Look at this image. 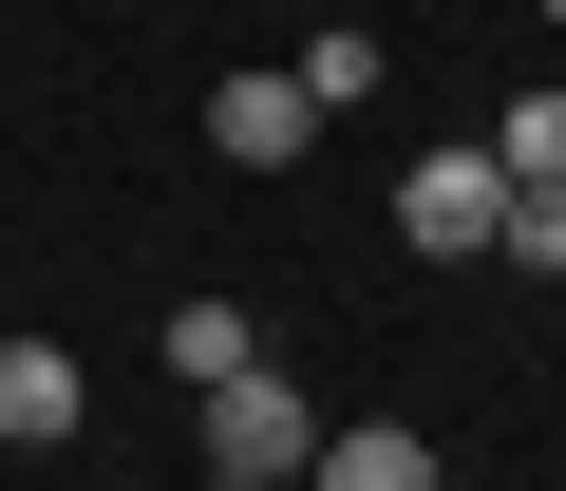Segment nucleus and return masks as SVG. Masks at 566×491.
I'll return each mask as SVG.
<instances>
[{
  "mask_svg": "<svg viewBox=\"0 0 566 491\" xmlns=\"http://www.w3.org/2000/svg\"><path fill=\"white\" fill-rule=\"evenodd\" d=\"M264 341H245V303H170V378H245Z\"/></svg>",
  "mask_w": 566,
  "mask_h": 491,
  "instance_id": "obj_7",
  "label": "nucleus"
},
{
  "mask_svg": "<svg viewBox=\"0 0 566 491\" xmlns=\"http://www.w3.org/2000/svg\"><path fill=\"white\" fill-rule=\"evenodd\" d=\"M76 416H95V378H76L57 341H0V435H20V453H57Z\"/></svg>",
  "mask_w": 566,
  "mask_h": 491,
  "instance_id": "obj_4",
  "label": "nucleus"
},
{
  "mask_svg": "<svg viewBox=\"0 0 566 491\" xmlns=\"http://www.w3.org/2000/svg\"><path fill=\"white\" fill-rule=\"evenodd\" d=\"M303 95H322V114L378 95V20H322V39H303Z\"/></svg>",
  "mask_w": 566,
  "mask_h": 491,
  "instance_id": "obj_8",
  "label": "nucleus"
},
{
  "mask_svg": "<svg viewBox=\"0 0 566 491\" xmlns=\"http://www.w3.org/2000/svg\"><path fill=\"white\" fill-rule=\"evenodd\" d=\"M303 491H434V453L397 435V416H359V435H322V472Z\"/></svg>",
  "mask_w": 566,
  "mask_h": 491,
  "instance_id": "obj_5",
  "label": "nucleus"
},
{
  "mask_svg": "<svg viewBox=\"0 0 566 491\" xmlns=\"http://www.w3.org/2000/svg\"><path fill=\"white\" fill-rule=\"evenodd\" d=\"M491 170H510V189H566V95H510V114H491Z\"/></svg>",
  "mask_w": 566,
  "mask_h": 491,
  "instance_id": "obj_6",
  "label": "nucleus"
},
{
  "mask_svg": "<svg viewBox=\"0 0 566 491\" xmlns=\"http://www.w3.org/2000/svg\"><path fill=\"white\" fill-rule=\"evenodd\" d=\"M208 472H264V491H303L322 472V416H303V378H208Z\"/></svg>",
  "mask_w": 566,
  "mask_h": 491,
  "instance_id": "obj_1",
  "label": "nucleus"
},
{
  "mask_svg": "<svg viewBox=\"0 0 566 491\" xmlns=\"http://www.w3.org/2000/svg\"><path fill=\"white\" fill-rule=\"evenodd\" d=\"M303 133H322L303 76H208V152H227V170H303Z\"/></svg>",
  "mask_w": 566,
  "mask_h": 491,
  "instance_id": "obj_3",
  "label": "nucleus"
},
{
  "mask_svg": "<svg viewBox=\"0 0 566 491\" xmlns=\"http://www.w3.org/2000/svg\"><path fill=\"white\" fill-rule=\"evenodd\" d=\"M397 227L434 245V265H472V245L510 227V170H491V133H453V152H416V170H397Z\"/></svg>",
  "mask_w": 566,
  "mask_h": 491,
  "instance_id": "obj_2",
  "label": "nucleus"
},
{
  "mask_svg": "<svg viewBox=\"0 0 566 491\" xmlns=\"http://www.w3.org/2000/svg\"><path fill=\"white\" fill-rule=\"evenodd\" d=\"M208 491H264V472H208Z\"/></svg>",
  "mask_w": 566,
  "mask_h": 491,
  "instance_id": "obj_10",
  "label": "nucleus"
},
{
  "mask_svg": "<svg viewBox=\"0 0 566 491\" xmlns=\"http://www.w3.org/2000/svg\"><path fill=\"white\" fill-rule=\"evenodd\" d=\"M528 20H566V0H528Z\"/></svg>",
  "mask_w": 566,
  "mask_h": 491,
  "instance_id": "obj_11",
  "label": "nucleus"
},
{
  "mask_svg": "<svg viewBox=\"0 0 566 491\" xmlns=\"http://www.w3.org/2000/svg\"><path fill=\"white\" fill-rule=\"evenodd\" d=\"M491 265H566V189H510V227H491Z\"/></svg>",
  "mask_w": 566,
  "mask_h": 491,
  "instance_id": "obj_9",
  "label": "nucleus"
}]
</instances>
